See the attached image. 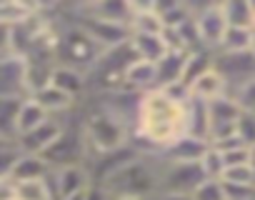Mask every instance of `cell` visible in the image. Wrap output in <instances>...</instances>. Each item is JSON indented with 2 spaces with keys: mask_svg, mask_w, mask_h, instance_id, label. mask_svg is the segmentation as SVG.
<instances>
[{
  "mask_svg": "<svg viewBox=\"0 0 255 200\" xmlns=\"http://www.w3.org/2000/svg\"><path fill=\"white\" fill-rule=\"evenodd\" d=\"M180 135H185V103L173 100L165 90L145 93L140 98L130 145L140 155H160Z\"/></svg>",
  "mask_w": 255,
  "mask_h": 200,
  "instance_id": "cell-1",
  "label": "cell"
},
{
  "mask_svg": "<svg viewBox=\"0 0 255 200\" xmlns=\"http://www.w3.org/2000/svg\"><path fill=\"white\" fill-rule=\"evenodd\" d=\"M103 48L75 23L68 25L65 30H60V43H58V65H68L75 68L80 73H90L98 60L103 58Z\"/></svg>",
  "mask_w": 255,
  "mask_h": 200,
  "instance_id": "cell-2",
  "label": "cell"
},
{
  "mask_svg": "<svg viewBox=\"0 0 255 200\" xmlns=\"http://www.w3.org/2000/svg\"><path fill=\"white\" fill-rule=\"evenodd\" d=\"M88 155H90V150H88V140H85L83 125L80 128H73V125L65 123V130L43 153V160L53 170H60V168H70V165H85L88 163Z\"/></svg>",
  "mask_w": 255,
  "mask_h": 200,
  "instance_id": "cell-3",
  "label": "cell"
},
{
  "mask_svg": "<svg viewBox=\"0 0 255 200\" xmlns=\"http://www.w3.org/2000/svg\"><path fill=\"white\" fill-rule=\"evenodd\" d=\"M193 25H195V33H198V40L205 50L210 53H218L220 45H223V38L228 33V20H225V13H223V5L220 3H210V5H203L195 10L193 15Z\"/></svg>",
  "mask_w": 255,
  "mask_h": 200,
  "instance_id": "cell-4",
  "label": "cell"
},
{
  "mask_svg": "<svg viewBox=\"0 0 255 200\" xmlns=\"http://www.w3.org/2000/svg\"><path fill=\"white\" fill-rule=\"evenodd\" d=\"M213 68L223 75V80L228 83V90L233 95L238 88L255 80V53L253 50H248V53H215Z\"/></svg>",
  "mask_w": 255,
  "mask_h": 200,
  "instance_id": "cell-5",
  "label": "cell"
},
{
  "mask_svg": "<svg viewBox=\"0 0 255 200\" xmlns=\"http://www.w3.org/2000/svg\"><path fill=\"white\" fill-rule=\"evenodd\" d=\"M0 98L25 100L30 98L28 88V60L23 55H5L0 60Z\"/></svg>",
  "mask_w": 255,
  "mask_h": 200,
  "instance_id": "cell-6",
  "label": "cell"
},
{
  "mask_svg": "<svg viewBox=\"0 0 255 200\" xmlns=\"http://www.w3.org/2000/svg\"><path fill=\"white\" fill-rule=\"evenodd\" d=\"M200 165H185V163H168L160 158V193H180L193 195V190L203 183Z\"/></svg>",
  "mask_w": 255,
  "mask_h": 200,
  "instance_id": "cell-7",
  "label": "cell"
},
{
  "mask_svg": "<svg viewBox=\"0 0 255 200\" xmlns=\"http://www.w3.org/2000/svg\"><path fill=\"white\" fill-rule=\"evenodd\" d=\"M45 183H48L53 200H65V198H73V195L88 190L93 185V178L85 165H70V168L50 170Z\"/></svg>",
  "mask_w": 255,
  "mask_h": 200,
  "instance_id": "cell-8",
  "label": "cell"
},
{
  "mask_svg": "<svg viewBox=\"0 0 255 200\" xmlns=\"http://www.w3.org/2000/svg\"><path fill=\"white\" fill-rule=\"evenodd\" d=\"M73 23H75L78 28H83L103 50L120 48V45H125L128 40L133 38L130 28L120 25V23H105V20H95V18H85V15H75Z\"/></svg>",
  "mask_w": 255,
  "mask_h": 200,
  "instance_id": "cell-9",
  "label": "cell"
},
{
  "mask_svg": "<svg viewBox=\"0 0 255 200\" xmlns=\"http://www.w3.org/2000/svg\"><path fill=\"white\" fill-rule=\"evenodd\" d=\"M75 15L105 20V23H120L130 28L133 20V3L128 0H98V3H85L75 8Z\"/></svg>",
  "mask_w": 255,
  "mask_h": 200,
  "instance_id": "cell-10",
  "label": "cell"
},
{
  "mask_svg": "<svg viewBox=\"0 0 255 200\" xmlns=\"http://www.w3.org/2000/svg\"><path fill=\"white\" fill-rule=\"evenodd\" d=\"M63 130H65V123H63L60 118H50V120H45L40 128H35V130H30V133H25V135H20V138L15 140V145L20 148V153L43 155V153L60 138Z\"/></svg>",
  "mask_w": 255,
  "mask_h": 200,
  "instance_id": "cell-11",
  "label": "cell"
},
{
  "mask_svg": "<svg viewBox=\"0 0 255 200\" xmlns=\"http://www.w3.org/2000/svg\"><path fill=\"white\" fill-rule=\"evenodd\" d=\"M210 148L208 140H200V138H193V135H180L170 148H165L160 153L163 160L168 163H185V165H198L200 158L205 155V150Z\"/></svg>",
  "mask_w": 255,
  "mask_h": 200,
  "instance_id": "cell-12",
  "label": "cell"
},
{
  "mask_svg": "<svg viewBox=\"0 0 255 200\" xmlns=\"http://www.w3.org/2000/svg\"><path fill=\"white\" fill-rule=\"evenodd\" d=\"M123 90H130V93H138V95L158 90V70H155V65L145 63V60L130 63L128 70H125V75H123Z\"/></svg>",
  "mask_w": 255,
  "mask_h": 200,
  "instance_id": "cell-13",
  "label": "cell"
},
{
  "mask_svg": "<svg viewBox=\"0 0 255 200\" xmlns=\"http://www.w3.org/2000/svg\"><path fill=\"white\" fill-rule=\"evenodd\" d=\"M30 98L35 100V103H38L50 118H60V115L70 113V110L75 108V103H78V100H73V98L65 95L63 90H58L55 85H45V88L35 90Z\"/></svg>",
  "mask_w": 255,
  "mask_h": 200,
  "instance_id": "cell-14",
  "label": "cell"
},
{
  "mask_svg": "<svg viewBox=\"0 0 255 200\" xmlns=\"http://www.w3.org/2000/svg\"><path fill=\"white\" fill-rule=\"evenodd\" d=\"M50 85H55L58 90H63L65 95H70L73 100L83 98L90 85H88V75L75 70V68H68V65H55L53 75H50Z\"/></svg>",
  "mask_w": 255,
  "mask_h": 200,
  "instance_id": "cell-15",
  "label": "cell"
},
{
  "mask_svg": "<svg viewBox=\"0 0 255 200\" xmlns=\"http://www.w3.org/2000/svg\"><path fill=\"white\" fill-rule=\"evenodd\" d=\"M185 133L210 143V110L208 103L198 98H190L185 103Z\"/></svg>",
  "mask_w": 255,
  "mask_h": 200,
  "instance_id": "cell-16",
  "label": "cell"
},
{
  "mask_svg": "<svg viewBox=\"0 0 255 200\" xmlns=\"http://www.w3.org/2000/svg\"><path fill=\"white\" fill-rule=\"evenodd\" d=\"M130 48L138 55V60H145V63H153V65L160 63L170 53V48L165 43V35H145V33H133Z\"/></svg>",
  "mask_w": 255,
  "mask_h": 200,
  "instance_id": "cell-17",
  "label": "cell"
},
{
  "mask_svg": "<svg viewBox=\"0 0 255 200\" xmlns=\"http://www.w3.org/2000/svg\"><path fill=\"white\" fill-rule=\"evenodd\" d=\"M188 90H190V98H198V100H203V103H213V100H218L223 95H230L228 83L223 80V75L215 68L203 73L195 83H190Z\"/></svg>",
  "mask_w": 255,
  "mask_h": 200,
  "instance_id": "cell-18",
  "label": "cell"
},
{
  "mask_svg": "<svg viewBox=\"0 0 255 200\" xmlns=\"http://www.w3.org/2000/svg\"><path fill=\"white\" fill-rule=\"evenodd\" d=\"M185 58H188V53L170 50L160 63H155V70H158V90H165V88H170V85H175V83H183Z\"/></svg>",
  "mask_w": 255,
  "mask_h": 200,
  "instance_id": "cell-19",
  "label": "cell"
},
{
  "mask_svg": "<svg viewBox=\"0 0 255 200\" xmlns=\"http://www.w3.org/2000/svg\"><path fill=\"white\" fill-rule=\"evenodd\" d=\"M45 120H50V115L35 103L33 98H25L23 103H20V108H18V115H15V140L20 135L40 128Z\"/></svg>",
  "mask_w": 255,
  "mask_h": 200,
  "instance_id": "cell-20",
  "label": "cell"
},
{
  "mask_svg": "<svg viewBox=\"0 0 255 200\" xmlns=\"http://www.w3.org/2000/svg\"><path fill=\"white\" fill-rule=\"evenodd\" d=\"M38 10H40V5L23 3V0H0V25L18 28V25L28 23Z\"/></svg>",
  "mask_w": 255,
  "mask_h": 200,
  "instance_id": "cell-21",
  "label": "cell"
},
{
  "mask_svg": "<svg viewBox=\"0 0 255 200\" xmlns=\"http://www.w3.org/2000/svg\"><path fill=\"white\" fill-rule=\"evenodd\" d=\"M50 170H53V168H50V165L43 160V155H28V153H23L10 178H13L15 183H28V180H45Z\"/></svg>",
  "mask_w": 255,
  "mask_h": 200,
  "instance_id": "cell-22",
  "label": "cell"
},
{
  "mask_svg": "<svg viewBox=\"0 0 255 200\" xmlns=\"http://www.w3.org/2000/svg\"><path fill=\"white\" fill-rule=\"evenodd\" d=\"M213 63H215V53H210V50H193V53H188L185 70H183V85L190 88V83H195L203 73L213 70Z\"/></svg>",
  "mask_w": 255,
  "mask_h": 200,
  "instance_id": "cell-23",
  "label": "cell"
},
{
  "mask_svg": "<svg viewBox=\"0 0 255 200\" xmlns=\"http://www.w3.org/2000/svg\"><path fill=\"white\" fill-rule=\"evenodd\" d=\"M253 45H255L253 28H228L218 53H248V50H253Z\"/></svg>",
  "mask_w": 255,
  "mask_h": 200,
  "instance_id": "cell-24",
  "label": "cell"
},
{
  "mask_svg": "<svg viewBox=\"0 0 255 200\" xmlns=\"http://www.w3.org/2000/svg\"><path fill=\"white\" fill-rule=\"evenodd\" d=\"M220 5L230 28H253V3H248V0H228V3Z\"/></svg>",
  "mask_w": 255,
  "mask_h": 200,
  "instance_id": "cell-25",
  "label": "cell"
},
{
  "mask_svg": "<svg viewBox=\"0 0 255 200\" xmlns=\"http://www.w3.org/2000/svg\"><path fill=\"white\" fill-rule=\"evenodd\" d=\"M200 173H203V178L205 180H223V173H225V158H223V153L218 150V148H208L205 150V155L200 158Z\"/></svg>",
  "mask_w": 255,
  "mask_h": 200,
  "instance_id": "cell-26",
  "label": "cell"
},
{
  "mask_svg": "<svg viewBox=\"0 0 255 200\" xmlns=\"http://www.w3.org/2000/svg\"><path fill=\"white\" fill-rule=\"evenodd\" d=\"M23 100H8V98H0V133L5 138L15 140V115L20 108Z\"/></svg>",
  "mask_w": 255,
  "mask_h": 200,
  "instance_id": "cell-27",
  "label": "cell"
},
{
  "mask_svg": "<svg viewBox=\"0 0 255 200\" xmlns=\"http://www.w3.org/2000/svg\"><path fill=\"white\" fill-rule=\"evenodd\" d=\"M223 183H230V185H253L255 188V170L253 165H233V168H225L223 173Z\"/></svg>",
  "mask_w": 255,
  "mask_h": 200,
  "instance_id": "cell-28",
  "label": "cell"
},
{
  "mask_svg": "<svg viewBox=\"0 0 255 200\" xmlns=\"http://www.w3.org/2000/svg\"><path fill=\"white\" fill-rule=\"evenodd\" d=\"M190 198H193V200H228V198H225V185H223V180H203V183L193 190Z\"/></svg>",
  "mask_w": 255,
  "mask_h": 200,
  "instance_id": "cell-29",
  "label": "cell"
},
{
  "mask_svg": "<svg viewBox=\"0 0 255 200\" xmlns=\"http://www.w3.org/2000/svg\"><path fill=\"white\" fill-rule=\"evenodd\" d=\"M20 148L18 145H5V148H0V178H10L18 160H20Z\"/></svg>",
  "mask_w": 255,
  "mask_h": 200,
  "instance_id": "cell-30",
  "label": "cell"
},
{
  "mask_svg": "<svg viewBox=\"0 0 255 200\" xmlns=\"http://www.w3.org/2000/svg\"><path fill=\"white\" fill-rule=\"evenodd\" d=\"M233 98H235V103L240 105L243 113H253L255 115V80L243 85V88H238L233 93Z\"/></svg>",
  "mask_w": 255,
  "mask_h": 200,
  "instance_id": "cell-31",
  "label": "cell"
},
{
  "mask_svg": "<svg viewBox=\"0 0 255 200\" xmlns=\"http://www.w3.org/2000/svg\"><path fill=\"white\" fill-rule=\"evenodd\" d=\"M238 138L248 148L255 145V115L253 113H240V118H238Z\"/></svg>",
  "mask_w": 255,
  "mask_h": 200,
  "instance_id": "cell-32",
  "label": "cell"
},
{
  "mask_svg": "<svg viewBox=\"0 0 255 200\" xmlns=\"http://www.w3.org/2000/svg\"><path fill=\"white\" fill-rule=\"evenodd\" d=\"M225 185V198L228 200H255V188L253 185H230V183H223Z\"/></svg>",
  "mask_w": 255,
  "mask_h": 200,
  "instance_id": "cell-33",
  "label": "cell"
},
{
  "mask_svg": "<svg viewBox=\"0 0 255 200\" xmlns=\"http://www.w3.org/2000/svg\"><path fill=\"white\" fill-rule=\"evenodd\" d=\"M0 200H18V183L13 178H0Z\"/></svg>",
  "mask_w": 255,
  "mask_h": 200,
  "instance_id": "cell-34",
  "label": "cell"
},
{
  "mask_svg": "<svg viewBox=\"0 0 255 200\" xmlns=\"http://www.w3.org/2000/svg\"><path fill=\"white\" fill-rule=\"evenodd\" d=\"M153 200H193L190 195H180V193H158Z\"/></svg>",
  "mask_w": 255,
  "mask_h": 200,
  "instance_id": "cell-35",
  "label": "cell"
},
{
  "mask_svg": "<svg viewBox=\"0 0 255 200\" xmlns=\"http://www.w3.org/2000/svg\"><path fill=\"white\" fill-rule=\"evenodd\" d=\"M5 145H15V140H10V138H5L3 133H0V148H5Z\"/></svg>",
  "mask_w": 255,
  "mask_h": 200,
  "instance_id": "cell-36",
  "label": "cell"
},
{
  "mask_svg": "<svg viewBox=\"0 0 255 200\" xmlns=\"http://www.w3.org/2000/svg\"><path fill=\"white\" fill-rule=\"evenodd\" d=\"M250 165H253V170H255V145H250Z\"/></svg>",
  "mask_w": 255,
  "mask_h": 200,
  "instance_id": "cell-37",
  "label": "cell"
},
{
  "mask_svg": "<svg viewBox=\"0 0 255 200\" xmlns=\"http://www.w3.org/2000/svg\"><path fill=\"white\" fill-rule=\"evenodd\" d=\"M253 30H255V3H253Z\"/></svg>",
  "mask_w": 255,
  "mask_h": 200,
  "instance_id": "cell-38",
  "label": "cell"
}]
</instances>
